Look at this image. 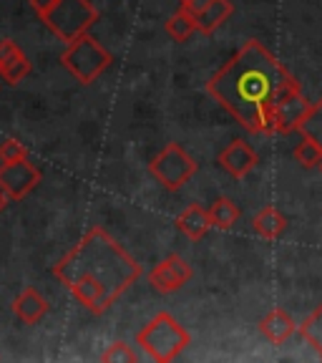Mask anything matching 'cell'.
Wrapping results in <instances>:
<instances>
[{
  "label": "cell",
  "mask_w": 322,
  "mask_h": 363,
  "mask_svg": "<svg viewBox=\"0 0 322 363\" xmlns=\"http://www.w3.org/2000/svg\"><path fill=\"white\" fill-rule=\"evenodd\" d=\"M136 343L156 363H171L187 351L192 335L171 313H159L136 333Z\"/></svg>",
  "instance_id": "3"
},
{
  "label": "cell",
  "mask_w": 322,
  "mask_h": 363,
  "mask_svg": "<svg viewBox=\"0 0 322 363\" xmlns=\"http://www.w3.org/2000/svg\"><path fill=\"white\" fill-rule=\"evenodd\" d=\"M297 91L300 81L255 38L207 81V94L252 134H275V111Z\"/></svg>",
  "instance_id": "1"
},
{
  "label": "cell",
  "mask_w": 322,
  "mask_h": 363,
  "mask_svg": "<svg viewBox=\"0 0 322 363\" xmlns=\"http://www.w3.org/2000/svg\"><path fill=\"white\" fill-rule=\"evenodd\" d=\"M149 172H151V177L159 184H164L166 189L174 192V189H181L197 174V162L181 149V144H169L149 164Z\"/></svg>",
  "instance_id": "6"
},
{
  "label": "cell",
  "mask_w": 322,
  "mask_h": 363,
  "mask_svg": "<svg viewBox=\"0 0 322 363\" xmlns=\"http://www.w3.org/2000/svg\"><path fill=\"white\" fill-rule=\"evenodd\" d=\"M48 308H51L48 306V301H45L43 295L33 288H25L21 295H18L16 301H13V313L21 318L23 323H28V325L38 323L40 318L48 313Z\"/></svg>",
  "instance_id": "12"
},
{
  "label": "cell",
  "mask_w": 322,
  "mask_h": 363,
  "mask_svg": "<svg viewBox=\"0 0 322 363\" xmlns=\"http://www.w3.org/2000/svg\"><path fill=\"white\" fill-rule=\"evenodd\" d=\"M312 104L305 99L302 91L287 96L275 111V134H289V131H297L300 121L305 119V113L310 111Z\"/></svg>",
  "instance_id": "10"
},
{
  "label": "cell",
  "mask_w": 322,
  "mask_h": 363,
  "mask_svg": "<svg viewBox=\"0 0 322 363\" xmlns=\"http://www.w3.org/2000/svg\"><path fill=\"white\" fill-rule=\"evenodd\" d=\"M252 227H255V233L260 235V238L277 240V238H282V233L287 230V220H284V215L277 210V207L267 204V207H262V210L255 215Z\"/></svg>",
  "instance_id": "14"
},
{
  "label": "cell",
  "mask_w": 322,
  "mask_h": 363,
  "mask_svg": "<svg viewBox=\"0 0 322 363\" xmlns=\"http://www.w3.org/2000/svg\"><path fill=\"white\" fill-rule=\"evenodd\" d=\"M18 159H28V149H25V144H21L18 139H3V144H0V162L3 164H8V162H18Z\"/></svg>",
  "instance_id": "23"
},
{
  "label": "cell",
  "mask_w": 322,
  "mask_h": 363,
  "mask_svg": "<svg viewBox=\"0 0 322 363\" xmlns=\"http://www.w3.org/2000/svg\"><path fill=\"white\" fill-rule=\"evenodd\" d=\"M53 275L91 313H106L136 283L142 267L103 227H91L53 265Z\"/></svg>",
  "instance_id": "2"
},
{
  "label": "cell",
  "mask_w": 322,
  "mask_h": 363,
  "mask_svg": "<svg viewBox=\"0 0 322 363\" xmlns=\"http://www.w3.org/2000/svg\"><path fill=\"white\" fill-rule=\"evenodd\" d=\"M21 45L16 43V40H11V38H3L0 40V71L8 66V63L13 61V58H18L21 56Z\"/></svg>",
  "instance_id": "24"
},
{
  "label": "cell",
  "mask_w": 322,
  "mask_h": 363,
  "mask_svg": "<svg viewBox=\"0 0 322 363\" xmlns=\"http://www.w3.org/2000/svg\"><path fill=\"white\" fill-rule=\"evenodd\" d=\"M53 6H56V0H30V8H33V11L38 13L40 18L48 16Z\"/></svg>",
  "instance_id": "26"
},
{
  "label": "cell",
  "mask_w": 322,
  "mask_h": 363,
  "mask_svg": "<svg viewBox=\"0 0 322 363\" xmlns=\"http://www.w3.org/2000/svg\"><path fill=\"white\" fill-rule=\"evenodd\" d=\"M194 30H197V18H194L189 11H184V8L166 21V33H169L174 40H179V43L181 40H187Z\"/></svg>",
  "instance_id": "18"
},
{
  "label": "cell",
  "mask_w": 322,
  "mask_h": 363,
  "mask_svg": "<svg viewBox=\"0 0 322 363\" xmlns=\"http://www.w3.org/2000/svg\"><path fill=\"white\" fill-rule=\"evenodd\" d=\"M320 172H322V162H320Z\"/></svg>",
  "instance_id": "29"
},
{
  "label": "cell",
  "mask_w": 322,
  "mask_h": 363,
  "mask_svg": "<svg viewBox=\"0 0 322 363\" xmlns=\"http://www.w3.org/2000/svg\"><path fill=\"white\" fill-rule=\"evenodd\" d=\"M176 227H179L189 240L197 242V240H202L204 235L209 233V227H212L209 210H204L202 204H189L187 210L179 215V220H176Z\"/></svg>",
  "instance_id": "13"
},
{
  "label": "cell",
  "mask_w": 322,
  "mask_h": 363,
  "mask_svg": "<svg viewBox=\"0 0 322 363\" xmlns=\"http://www.w3.org/2000/svg\"><path fill=\"white\" fill-rule=\"evenodd\" d=\"M217 162H219L226 174H232L234 179H244L249 172L255 169L260 159H257V152L249 147L244 139H234L232 144H226V147L222 149Z\"/></svg>",
  "instance_id": "9"
},
{
  "label": "cell",
  "mask_w": 322,
  "mask_h": 363,
  "mask_svg": "<svg viewBox=\"0 0 322 363\" xmlns=\"http://www.w3.org/2000/svg\"><path fill=\"white\" fill-rule=\"evenodd\" d=\"M297 131H300L305 139H312V142L322 147V99L317 104H312L310 111L305 113V119L297 126Z\"/></svg>",
  "instance_id": "19"
},
{
  "label": "cell",
  "mask_w": 322,
  "mask_h": 363,
  "mask_svg": "<svg viewBox=\"0 0 322 363\" xmlns=\"http://www.w3.org/2000/svg\"><path fill=\"white\" fill-rule=\"evenodd\" d=\"M28 74H30V61H28V56H25V53H21L18 58H13V61L8 63L3 71H0L3 81H6V84H11V86H18Z\"/></svg>",
  "instance_id": "21"
},
{
  "label": "cell",
  "mask_w": 322,
  "mask_h": 363,
  "mask_svg": "<svg viewBox=\"0 0 322 363\" xmlns=\"http://www.w3.org/2000/svg\"><path fill=\"white\" fill-rule=\"evenodd\" d=\"M257 328H260V333L270 340L272 346H282V343H287V340L292 338L294 330L300 328V325L294 323L292 315H289L287 311H282V308H272V311L260 320Z\"/></svg>",
  "instance_id": "11"
},
{
  "label": "cell",
  "mask_w": 322,
  "mask_h": 363,
  "mask_svg": "<svg viewBox=\"0 0 322 363\" xmlns=\"http://www.w3.org/2000/svg\"><path fill=\"white\" fill-rule=\"evenodd\" d=\"M234 13V6L229 3V0H214L207 11H202L197 18V30L204 35H212L219 26H224L226 21H229V16Z\"/></svg>",
  "instance_id": "15"
},
{
  "label": "cell",
  "mask_w": 322,
  "mask_h": 363,
  "mask_svg": "<svg viewBox=\"0 0 322 363\" xmlns=\"http://www.w3.org/2000/svg\"><path fill=\"white\" fill-rule=\"evenodd\" d=\"M101 361L103 363H136V361H139V356L131 351L129 343H124V340H116V343H111V346L101 353Z\"/></svg>",
  "instance_id": "22"
},
{
  "label": "cell",
  "mask_w": 322,
  "mask_h": 363,
  "mask_svg": "<svg viewBox=\"0 0 322 363\" xmlns=\"http://www.w3.org/2000/svg\"><path fill=\"white\" fill-rule=\"evenodd\" d=\"M294 162L300 167H305V169H312V167H320L322 162V147L320 144H315L312 139H305L302 136V142L294 147Z\"/></svg>",
  "instance_id": "20"
},
{
  "label": "cell",
  "mask_w": 322,
  "mask_h": 363,
  "mask_svg": "<svg viewBox=\"0 0 322 363\" xmlns=\"http://www.w3.org/2000/svg\"><path fill=\"white\" fill-rule=\"evenodd\" d=\"M8 202H11V199H8V194L3 192V189H0V210H3V207H6Z\"/></svg>",
  "instance_id": "27"
},
{
  "label": "cell",
  "mask_w": 322,
  "mask_h": 363,
  "mask_svg": "<svg viewBox=\"0 0 322 363\" xmlns=\"http://www.w3.org/2000/svg\"><path fill=\"white\" fill-rule=\"evenodd\" d=\"M98 21V11L88 0H56L51 13L43 18V23L63 43L81 38L91 30V26Z\"/></svg>",
  "instance_id": "5"
},
{
  "label": "cell",
  "mask_w": 322,
  "mask_h": 363,
  "mask_svg": "<svg viewBox=\"0 0 322 363\" xmlns=\"http://www.w3.org/2000/svg\"><path fill=\"white\" fill-rule=\"evenodd\" d=\"M212 3H214V0H189V3H184L181 8H184V11H189L192 16H199V13L207 11Z\"/></svg>",
  "instance_id": "25"
},
{
  "label": "cell",
  "mask_w": 322,
  "mask_h": 363,
  "mask_svg": "<svg viewBox=\"0 0 322 363\" xmlns=\"http://www.w3.org/2000/svg\"><path fill=\"white\" fill-rule=\"evenodd\" d=\"M61 63L74 74V79H79L84 86H88L111 66V53L96 38H91L86 33L68 43L66 53L61 56Z\"/></svg>",
  "instance_id": "4"
},
{
  "label": "cell",
  "mask_w": 322,
  "mask_h": 363,
  "mask_svg": "<svg viewBox=\"0 0 322 363\" xmlns=\"http://www.w3.org/2000/svg\"><path fill=\"white\" fill-rule=\"evenodd\" d=\"M184 3H189V0H181V6H184Z\"/></svg>",
  "instance_id": "28"
},
{
  "label": "cell",
  "mask_w": 322,
  "mask_h": 363,
  "mask_svg": "<svg viewBox=\"0 0 322 363\" xmlns=\"http://www.w3.org/2000/svg\"><path fill=\"white\" fill-rule=\"evenodd\" d=\"M300 335L310 343L312 348L317 351V356L322 358V306H317L310 315L300 323Z\"/></svg>",
  "instance_id": "17"
},
{
  "label": "cell",
  "mask_w": 322,
  "mask_h": 363,
  "mask_svg": "<svg viewBox=\"0 0 322 363\" xmlns=\"http://www.w3.org/2000/svg\"><path fill=\"white\" fill-rule=\"evenodd\" d=\"M192 280V265L181 255H169L161 262L151 267L149 272V285H151L156 293H176L179 288Z\"/></svg>",
  "instance_id": "8"
},
{
  "label": "cell",
  "mask_w": 322,
  "mask_h": 363,
  "mask_svg": "<svg viewBox=\"0 0 322 363\" xmlns=\"http://www.w3.org/2000/svg\"><path fill=\"white\" fill-rule=\"evenodd\" d=\"M209 220L217 230H232L239 220V207L229 197H219L209 207Z\"/></svg>",
  "instance_id": "16"
},
{
  "label": "cell",
  "mask_w": 322,
  "mask_h": 363,
  "mask_svg": "<svg viewBox=\"0 0 322 363\" xmlns=\"http://www.w3.org/2000/svg\"><path fill=\"white\" fill-rule=\"evenodd\" d=\"M40 184V172L30 164L28 159H18L0 164V189L8 194V199H23L28 197Z\"/></svg>",
  "instance_id": "7"
}]
</instances>
